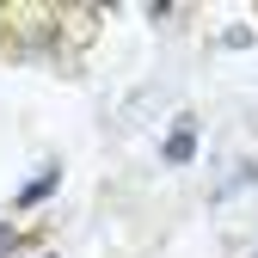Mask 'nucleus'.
<instances>
[{"instance_id": "nucleus-2", "label": "nucleus", "mask_w": 258, "mask_h": 258, "mask_svg": "<svg viewBox=\"0 0 258 258\" xmlns=\"http://www.w3.org/2000/svg\"><path fill=\"white\" fill-rule=\"evenodd\" d=\"M49 184H55V172H43L37 184H25V197H19V203H43V197H49Z\"/></svg>"}, {"instance_id": "nucleus-3", "label": "nucleus", "mask_w": 258, "mask_h": 258, "mask_svg": "<svg viewBox=\"0 0 258 258\" xmlns=\"http://www.w3.org/2000/svg\"><path fill=\"white\" fill-rule=\"evenodd\" d=\"M13 246H19V240H13V228H0V258H7Z\"/></svg>"}, {"instance_id": "nucleus-1", "label": "nucleus", "mask_w": 258, "mask_h": 258, "mask_svg": "<svg viewBox=\"0 0 258 258\" xmlns=\"http://www.w3.org/2000/svg\"><path fill=\"white\" fill-rule=\"evenodd\" d=\"M190 154H197V129H190V123H178L172 136H166V160H172V166H184Z\"/></svg>"}]
</instances>
